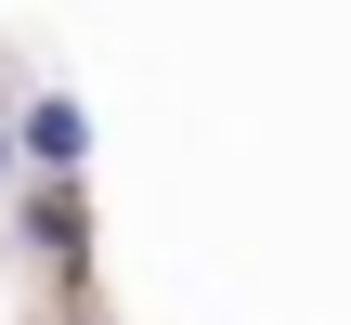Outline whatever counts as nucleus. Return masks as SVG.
I'll list each match as a JSON object with an SVG mask.
<instances>
[{"label":"nucleus","instance_id":"f257e3e1","mask_svg":"<svg viewBox=\"0 0 351 325\" xmlns=\"http://www.w3.org/2000/svg\"><path fill=\"white\" fill-rule=\"evenodd\" d=\"M13 143H26V182H91V104L78 91H26Z\"/></svg>","mask_w":351,"mask_h":325},{"label":"nucleus","instance_id":"f03ea898","mask_svg":"<svg viewBox=\"0 0 351 325\" xmlns=\"http://www.w3.org/2000/svg\"><path fill=\"white\" fill-rule=\"evenodd\" d=\"M13 234L52 261V274H78L91 261V221H78V182H13Z\"/></svg>","mask_w":351,"mask_h":325},{"label":"nucleus","instance_id":"7ed1b4c3","mask_svg":"<svg viewBox=\"0 0 351 325\" xmlns=\"http://www.w3.org/2000/svg\"><path fill=\"white\" fill-rule=\"evenodd\" d=\"M26 182V143H13V104H0V195Z\"/></svg>","mask_w":351,"mask_h":325}]
</instances>
